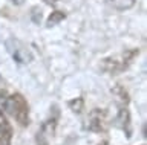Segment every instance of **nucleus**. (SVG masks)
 Listing matches in <instances>:
<instances>
[{
    "mask_svg": "<svg viewBox=\"0 0 147 145\" xmlns=\"http://www.w3.org/2000/svg\"><path fill=\"white\" fill-rule=\"evenodd\" d=\"M69 107L74 113H81L83 107H84V101H83V98H75L72 101H69Z\"/></svg>",
    "mask_w": 147,
    "mask_h": 145,
    "instance_id": "9b49d317",
    "label": "nucleus"
},
{
    "mask_svg": "<svg viewBox=\"0 0 147 145\" xmlns=\"http://www.w3.org/2000/svg\"><path fill=\"white\" fill-rule=\"evenodd\" d=\"M112 95L115 98H117V102L119 104V107H127L129 106V93H127V90L123 87L121 84H117L115 87H112Z\"/></svg>",
    "mask_w": 147,
    "mask_h": 145,
    "instance_id": "6e6552de",
    "label": "nucleus"
},
{
    "mask_svg": "<svg viewBox=\"0 0 147 145\" xmlns=\"http://www.w3.org/2000/svg\"><path fill=\"white\" fill-rule=\"evenodd\" d=\"M55 127H57V116L51 118L41 125V128L38 130V136H37V142L38 145H48V140L49 138L54 134L55 131Z\"/></svg>",
    "mask_w": 147,
    "mask_h": 145,
    "instance_id": "39448f33",
    "label": "nucleus"
},
{
    "mask_svg": "<svg viewBox=\"0 0 147 145\" xmlns=\"http://www.w3.org/2000/svg\"><path fill=\"white\" fill-rule=\"evenodd\" d=\"M12 140V127L8 118L0 110V145H11Z\"/></svg>",
    "mask_w": 147,
    "mask_h": 145,
    "instance_id": "423d86ee",
    "label": "nucleus"
},
{
    "mask_svg": "<svg viewBox=\"0 0 147 145\" xmlns=\"http://www.w3.org/2000/svg\"><path fill=\"white\" fill-rule=\"evenodd\" d=\"M43 2L46 3V5H51V6H55V5H57V2H58V0H43Z\"/></svg>",
    "mask_w": 147,
    "mask_h": 145,
    "instance_id": "ddd939ff",
    "label": "nucleus"
},
{
    "mask_svg": "<svg viewBox=\"0 0 147 145\" xmlns=\"http://www.w3.org/2000/svg\"><path fill=\"white\" fill-rule=\"evenodd\" d=\"M140 55V49L138 47H132V49H127L118 55H112V57H107V58H103L101 60V64H100V69L106 72L109 75H118V74H123L126 69H129V66L133 63V60Z\"/></svg>",
    "mask_w": 147,
    "mask_h": 145,
    "instance_id": "f03ea898",
    "label": "nucleus"
},
{
    "mask_svg": "<svg viewBox=\"0 0 147 145\" xmlns=\"http://www.w3.org/2000/svg\"><path fill=\"white\" fill-rule=\"evenodd\" d=\"M0 104L3 110L9 113L14 119L18 122V125L28 127L29 125V104L26 98L22 93H11L8 95L6 92H0Z\"/></svg>",
    "mask_w": 147,
    "mask_h": 145,
    "instance_id": "f257e3e1",
    "label": "nucleus"
},
{
    "mask_svg": "<svg viewBox=\"0 0 147 145\" xmlns=\"http://www.w3.org/2000/svg\"><path fill=\"white\" fill-rule=\"evenodd\" d=\"M117 125L127 134V138L130 136V133H132L130 113H129L127 107H119V112H118V115H117Z\"/></svg>",
    "mask_w": 147,
    "mask_h": 145,
    "instance_id": "0eeeda50",
    "label": "nucleus"
},
{
    "mask_svg": "<svg viewBox=\"0 0 147 145\" xmlns=\"http://www.w3.org/2000/svg\"><path fill=\"white\" fill-rule=\"evenodd\" d=\"M5 46H6L8 52L11 53V57L14 58V61L20 63V64H28V63L32 61L31 51L20 41V40H17V38H8L6 41H5Z\"/></svg>",
    "mask_w": 147,
    "mask_h": 145,
    "instance_id": "7ed1b4c3",
    "label": "nucleus"
},
{
    "mask_svg": "<svg viewBox=\"0 0 147 145\" xmlns=\"http://www.w3.org/2000/svg\"><path fill=\"white\" fill-rule=\"evenodd\" d=\"M64 19H66V12H63V11H54L52 14L48 17L46 26H48V28H51V26H55V25H58L60 21H63Z\"/></svg>",
    "mask_w": 147,
    "mask_h": 145,
    "instance_id": "9d476101",
    "label": "nucleus"
},
{
    "mask_svg": "<svg viewBox=\"0 0 147 145\" xmlns=\"http://www.w3.org/2000/svg\"><path fill=\"white\" fill-rule=\"evenodd\" d=\"M98 145H107V140H104V142H101V144H98Z\"/></svg>",
    "mask_w": 147,
    "mask_h": 145,
    "instance_id": "4468645a",
    "label": "nucleus"
},
{
    "mask_svg": "<svg viewBox=\"0 0 147 145\" xmlns=\"http://www.w3.org/2000/svg\"><path fill=\"white\" fill-rule=\"evenodd\" d=\"M31 19H32V21H34V23L40 25V21H41V9H40V8H37V6H34V8H32Z\"/></svg>",
    "mask_w": 147,
    "mask_h": 145,
    "instance_id": "f8f14e48",
    "label": "nucleus"
},
{
    "mask_svg": "<svg viewBox=\"0 0 147 145\" xmlns=\"http://www.w3.org/2000/svg\"><path fill=\"white\" fill-rule=\"evenodd\" d=\"M104 2L107 3L110 8H113V9H117V11H127V9H130V8L135 6L136 0H104Z\"/></svg>",
    "mask_w": 147,
    "mask_h": 145,
    "instance_id": "1a4fd4ad",
    "label": "nucleus"
},
{
    "mask_svg": "<svg viewBox=\"0 0 147 145\" xmlns=\"http://www.w3.org/2000/svg\"><path fill=\"white\" fill-rule=\"evenodd\" d=\"M106 122H107V113L103 108H94L89 115V124L87 128L94 133H101L106 130Z\"/></svg>",
    "mask_w": 147,
    "mask_h": 145,
    "instance_id": "20e7f679",
    "label": "nucleus"
}]
</instances>
